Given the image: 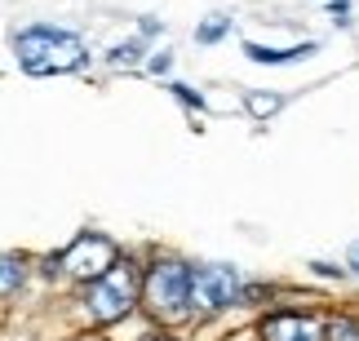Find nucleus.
<instances>
[{
    "label": "nucleus",
    "mask_w": 359,
    "mask_h": 341,
    "mask_svg": "<svg viewBox=\"0 0 359 341\" xmlns=\"http://www.w3.org/2000/svg\"><path fill=\"white\" fill-rule=\"evenodd\" d=\"M13 53H18V67L27 76H67L89 62L85 40L49 22H32L22 32H13Z\"/></svg>",
    "instance_id": "nucleus-1"
},
{
    "label": "nucleus",
    "mask_w": 359,
    "mask_h": 341,
    "mask_svg": "<svg viewBox=\"0 0 359 341\" xmlns=\"http://www.w3.org/2000/svg\"><path fill=\"white\" fill-rule=\"evenodd\" d=\"M142 306L156 315L160 323H177L191 315V266L164 257L147 270L142 279Z\"/></svg>",
    "instance_id": "nucleus-2"
},
{
    "label": "nucleus",
    "mask_w": 359,
    "mask_h": 341,
    "mask_svg": "<svg viewBox=\"0 0 359 341\" xmlns=\"http://www.w3.org/2000/svg\"><path fill=\"white\" fill-rule=\"evenodd\" d=\"M137 297H142V279H137V266L124 257V262H116L102 279L89 284L85 315H89V323H116V319H124L133 310Z\"/></svg>",
    "instance_id": "nucleus-3"
},
{
    "label": "nucleus",
    "mask_w": 359,
    "mask_h": 341,
    "mask_svg": "<svg viewBox=\"0 0 359 341\" xmlns=\"http://www.w3.org/2000/svg\"><path fill=\"white\" fill-rule=\"evenodd\" d=\"M244 297L236 266H196L191 270V315H217Z\"/></svg>",
    "instance_id": "nucleus-4"
},
{
    "label": "nucleus",
    "mask_w": 359,
    "mask_h": 341,
    "mask_svg": "<svg viewBox=\"0 0 359 341\" xmlns=\"http://www.w3.org/2000/svg\"><path fill=\"white\" fill-rule=\"evenodd\" d=\"M58 262H62L67 275L93 284V279H102L107 270L120 262V249H116L107 235H80V239H72V249H67Z\"/></svg>",
    "instance_id": "nucleus-5"
},
{
    "label": "nucleus",
    "mask_w": 359,
    "mask_h": 341,
    "mask_svg": "<svg viewBox=\"0 0 359 341\" xmlns=\"http://www.w3.org/2000/svg\"><path fill=\"white\" fill-rule=\"evenodd\" d=\"M262 341H328V333L320 328V319H311V315L275 310V315L262 319Z\"/></svg>",
    "instance_id": "nucleus-6"
},
{
    "label": "nucleus",
    "mask_w": 359,
    "mask_h": 341,
    "mask_svg": "<svg viewBox=\"0 0 359 341\" xmlns=\"http://www.w3.org/2000/svg\"><path fill=\"white\" fill-rule=\"evenodd\" d=\"M244 53L253 62H262V67H284V62H297V58H306V53H315V45H293V49H266V45H253L248 40L244 45Z\"/></svg>",
    "instance_id": "nucleus-7"
},
{
    "label": "nucleus",
    "mask_w": 359,
    "mask_h": 341,
    "mask_svg": "<svg viewBox=\"0 0 359 341\" xmlns=\"http://www.w3.org/2000/svg\"><path fill=\"white\" fill-rule=\"evenodd\" d=\"M244 106H248L257 120H266V116H275V111L284 106V93H275V89H253V93L244 98Z\"/></svg>",
    "instance_id": "nucleus-8"
},
{
    "label": "nucleus",
    "mask_w": 359,
    "mask_h": 341,
    "mask_svg": "<svg viewBox=\"0 0 359 341\" xmlns=\"http://www.w3.org/2000/svg\"><path fill=\"white\" fill-rule=\"evenodd\" d=\"M13 288H22V262L0 253V293H13Z\"/></svg>",
    "instance_id": "nucleus-9"
},
{
    "label": "nucleus",
    "mask_w": 359,
    "mask_h": 341,
    "mask_svg": "<svg viewBox=\"0 0 359 341\" xmlns=\"http://www.w3.org/2000/svg\"><path fill=\"white\" fill-rule=\"evenodd\" d=\"M226 32H231V22L222 18V13H213V18H209V22H204L200 32H196V40H200V45H213V40H222Z\"/></svg>",
    "instance_id": "nucleus-10"
},
{
    "label": "nucleus",
    "mask_w": 359,
    "mask_h": 341,
    "mask_svg": "<svg viewBox=\"0 0 359 341\" xmlns=\"http://www.w3.org/2000/svg\"><path fill=\"white\" fill-rule=\"evenodd\" d=\"M328 341H359V319H351V315L333 319L328 323Z\"/></svg>",
    "instance_id": "nucleus-11"
},
{
    "label": "nucleus",
    "mask_w": 359,
    "mask_h": 341,
    "mask_svg": "<svg viewBox=\"0 0 359 341\" xmlns=\"http://www.w3.org/2000/svg\"><path fill=\"white\" fill-rule=\"evenodd\" d=\"M133 58H137V45H116V49H111V62H116V67H120V62H133Z\"/></svg>",
    "instance_id": "nucleus-12"
},
{
    "label": "nucleus",
    "mask_w": 359,
    "mask_h": 341,
    "mask_svg": "<svg viewBox=\"0 0 359 341\" xmlns=\"http://www.w3.org/2000/svg\"><path fill=\"white\" fill-rule=\"evenodd\" d=\"M173 93H177V98H182L187 106H191V102H196V106H200V93H191L187 85H173Z\"/></svg>",
    "instance_id": "nucleus-13"
},
{
    "label": "nucleus",
    "mask_w": 359,
    "mask_h": 341,
    "mask_svg": "<svg viewBox=\"0 0 359 341\" xmlns=\"http://www.w3.org/2000/svg\"><path fill=\"white\" fill-rule=\"evenodd\" d=\"M151 71H169V53H156V58H151Z\"/></svg>",
    "instance_id": "nucleus-14"
},
{
    "label": "nucleus",
    "mask_w": 359,
    "mask_h": 341,
    "mask_svg": "<svg viewBox=\"0 0 359 341\" xmlns=\"http://www.w3.org/2000/svg\"><path fill=\"white\" fill-rule=\"evenodd\" d=\"M142 341H177V337H169V333H147Z\"/></svg>",
    "instance_id": "nucleus-15"
},
{
    "label": "nucleus",
    "mask_w": 359,
    "mask_h": 341,
    "mask_svg": "<svg viewBox=\"0 0 359 341\" xmlns=\"http://www.w3.org/2000/svg\"><path fill=\"white\" fill-rule=\"evenodd\" d=\"M351 266L359 270V244H355V249H351Z\"/></svg>",
    "instance_id": "nucleus-16"
}]
</instances>
